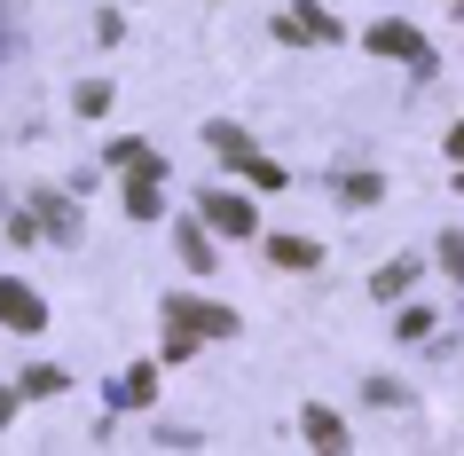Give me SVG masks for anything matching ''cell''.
Instances as JSON below:
<instances>
[{"instance_id":"6da1fadb","label":"cell","mask_w":464,"mask_h":456,"mask_svg":"<svg viewBox=\"0 0 464 456\" xmlns=\"http://www.w3.org/2000/svg\"><path fill=\"white\" fill-rule=\"evenodd\" d=\"M197 338H237V315L205 307V299H189V291H173L166 299V362L197 354Z\"/></svg>"},{"instance_id":"7a4b0ae2","label":"cell","mask_w":464,"mask_h":456,"mask_svg":"<svg viewBox=\"0 0 464 456\" xmlns=\"http://www.w3.org/2000/svg\"><path fill=\"white\" fill-rule=\"evenodd\" d=\"M158 181H166V158H142V166H134V181H126V213H134V220H158V205H166V189H158Z\"/></svg>"},{"instance_id":"3957f363","label":"cell","mask_w":464,"mask_h":456,"mask_svg":"<svg viewBox=\"0 0 464 456\" xmlns=\"http://www.w3.org/2000/svg\"><path fill=\"white\" fill-rule=\"evenodd\" d=\"M362 40H370L378 55H401V63H417V72H433V48H425V40H417L410 24H370Z\"/></svg>"},{"instance_id":"277c9868","label":"cell","mask_w":464,"mask_h":456,"mask_svg":"<svg viewBox=\"0 0 464 456\" xmlns=\"http://www.w3.org/2000/svg\"><path fill=\"white\" fill-rule=\"evenodd\" d=\"M0 323H8V331H40V323H48V307H40L16 276H0Z\"/></svg>"},{"instance_id":"5b68a950","label":"cell","mask_w":464,"mask_h":456,"mask_svg":"<svg viewBox=\"0 0 464 456\" xmlns=\"http://www.w3.org/2000/svg\"><path fill=\"white\" fill-rule=\"evenodd\" d=\"M284 40H339V24H331V16H323V0H292V8H284Z\"/></svg>"},{"instance_id":"8992f818","label":"cell","mask_w":464,"mask_h":456,"mask_svg":"<svg viewBox=\"0 0 464 456\" xmlns=\"http://www.w3.org/2000/svg\"><path fill=\"white\" fill-rule=\"evenodd\" d=\"M205 220H213L220 237H252V228H260V220H252V205H245V197H228V189L205 197Z\"/></svg>"},{"instance_id":"52a82bcc","label":"cell","mask_w":464,"mask_h":456,"mask_svg":"<svg viewBox=\"0 0 464 456\" xmlns=\"http://www.w3.org/2000/svg\"><path fill=\"white\" fill-rule=\"evenodd\" d=\"M205 142H213V150H220V158H228L237 173H252V166H260V150H252V134H245V126H228V119H213V126H205Z\"/></svg>"},{"instance_id":"ba28073f","label":"cell","mask_w":464,"mask_h":456,"mask_svg":"<svg viewBox=\"0 0 464 456\" xmlns=\"http://www.w3.org/2000/svg\"><path fill=\"white\" fill-rule=\"evenodd\" d=\"M150 393H158V370H150V362H134V370L111 385V402H119V409H150Z\"/></svg>"},{"instance_id":"9c48e42d","label":"cell","mask_w":464,"mask_h":456,"mask_svg":"<svg viewBox=\"0 0 464 456\" xmlns=\"http://www.w3.org/2000/svg\"><path fill=\"white\" fill-rule=\"evenodd\" d=\"M40 220H48V237H55V244H79V213L63 205V197H40Z\"/></svg>"},{"instance_id":"30bf717a","label":"cell","mask_w":464,"mask_h":456,"mask_svg":"<svg viewBox=\"0 0 464 456\" xmlns=\"http://www.w3.org/2000/svg\"><path fill=\"white\" fill-rule=\"evenodd\" d=\"M173 244H181V260H189L197 276L213 267V244H205V228H197V220H181V228H173Z\"/></svg>"},{"instance_id":"8fae6325","label":"cell","mask_w":464,"mask_h":456,"mask_svg":"<svg viewBox=\"0 0 464 456\" xmlns=\"http://www.w3.org/2000/svg\"><path fill=\"white\" fill-rule=\"evenodd\" d=\"M417 284V260H386V267H378V284H370V291H378V299H401V291H410Z\"/></svg>"},{"instance_id":"7c38bea8","label":"cell","mask_w":464,"mask_h":456,"mask_svg":"<svg viewBox=\"0 0 464 456\" xmlns=\"http://www.w3.org/2000/svg\"><path fill=\"white\" fill-rule=\"evenodd\" d=\"M268 252H276V267H315V260H323V252H315L307 237H276Z\"/></svg>"},{"instance_id":"4fadbf2b","label":"cell","mask_w":464,"mask_h":456,"mask_svg":"<svg viewBox=\"0 0 464 456\" xmlns=\"http://www.w3.org/2000/svg\"><path fill=\"white\" fill-rule=\"evenodd\" d=\"M307 441H315V449H339V441H346V425L331 417V409H307Z\"/></svg>"},{"instance_id":"5bb4252c","label":"cell","mask_w":464,"mask_h":456,"mask_svg":"<svg viewBox=\"0 0 464 456\" xmlns=\"http://www.w3.org/2000/svg\"><path fill=\"white\" fill-rule=\"evenodd\" d=\"M339 197L346 205H370V197H378V173H339Z\"/></svg>"},{"instance_id":"9a60e30c","label":"cell","mask_w":464,"mask_h":456,"mask_svg":"<svg viewBox=\"0 0 464 456\" xmlns=\"http://www.w3.org/2000/svg\"><path fill=\"white\" fill-rule=\"evenodd\" d=\"M79 111H87V119H102V111H111V87H102V79H87V87H79Z\"/></svg>"},{"instance_id":"2e32d148","label":"cell","mask_w":464,"mask_h":456,"mask_svg":"<svg viewBox=\"0 0 464 456\" xmlns=\"http://www.w3.org/2000/svg\"><path fill=\"white\" fill-rule=\"evenodd\" d=\"M24 393H63V370H40V362H32V370H24Z\"/></svg>"},{"instance_id":"e0dca14e","label":"cell","mask_w":464,"mask_h":456,"mask_svg":"<svg viewBox=\"0 0 464 456\" xmlns=\"http://www.w3.org/2000/svg\"><path fill=\"white\" fill-rule=\"evenodd\" d=\"M440 267H449V276L464 284V237H440Z\"/></svg>"},{"instance_id":"ac0fdd59","label":"cell","mask_w":464,"mask_h":456,"mask_svg":"<svg viewBox=\"0 0 464 456\" xmlns=\"http://www.w3.org/2000/svg\"><path fill=\"white\" fill-rule=\"evenodd\" d=\"M449 158H464V119H457V126H449Z\"/></svg>"},{"instance_id":"d6986e66","label":"cell","mask_w":464,"mask_h":456,"mask_svg":"<svg viewBox=\"0 0 464 456\" xmlns=\"http://www.w3.org/2000/svg\"><path fill=\"white\" fill-rule=\"evenodd\" d=\"M8 417H16V393H0V425H8Z\"/></svg>"}]
</instances>
